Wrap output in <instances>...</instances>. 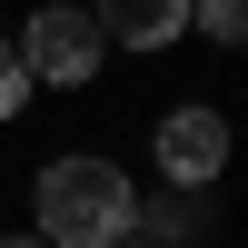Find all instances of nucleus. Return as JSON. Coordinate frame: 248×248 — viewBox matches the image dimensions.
<instances>
[{"mask_svg": "<svg viewBox=\"0 0 248 248\" xmlns=\"http://www.w3.org/2000/svg\"><path fill=\"white\" fill-rule=\"evenodd\" d=\"M30 209H40V238L50 248H119L139 229V179L119 159H99V149H70V159L40 169Z\"/></svg>", "mask_w": 248, "mask_h": 248, "instance_id": "f257e3e1", "label": "nucleus"}, {"mask_svg": "<svg viewBox=\"0 0 248 248\" xmlns=\"http://www.w3.org/2000/svg\"><path fill=\"white\" fill-rule=\"evenodd\" d=\"M20 70L40 79V90H90L99 79V60H109V40H99V20L90 10H70V0H40L30 20H20Z\"/></svg>", "mask_w": 248, "mask_h": 248, "instance_id": "f03ea898", "label": "nucleus"}, {"mask_svg": "<svg viewBox=\"0 0 248 248\" xmlns=\"http://www.w3.org/2000/svg\"><path fill=\"white\" fill-rule=\"evenodd\" d=\"M159 169H169V189H209L218 169H229V119L218 109H169L159 119Z\"/></svg>", "mask_w": 248, "mask_h": 248, "instance_id": "7ed1b4c3", "label": "nucleus"}, {"mask_svg": "<svg viewBox=\"0 0 248 248\" xmlns=\"http://www.w3.org/2000/svg\"><path fill=\"white\" fill-rule=\"evenodd\" d=\"M90 20L119 50H169V40H189V0H90Z\"/></svg>", "mask_w": 248, "mask_h": 248, "instance_id": "20e7f679", "label": "nucleus"}, {"mask_svg": "<svg viewBox=\"0 0 248 248\" xmlns=\"http://www.w3.org/2000/svg\"><path fill=\"white\" fill-rule=\"evenodd\" d=\"M139 218H149V248H189L209 229V189H169V199H139Z\"/></svg>", "mask_w": 248, "mask_h": 248, "instance_id": "39448f33", "label": "nucleus"}, {"mask_svg": "<svg viewBox=\"0 0 248 248\" xmlns=\"http://www.w3.org/2000/svg\"><path fill=\"white\" fill-rule=\"evenodd\" d=\"M189 30L229 40V50H248V0H189Z\"/></svg>", "mask_w": 248, "mask_h": 248, "instance_id": "423d86ee", "label": "nucleus"}, {"mask_svg": "<svg viewBox=\"0 0 248 248\" xmlns=\"http://www.w3.org/2000/svg\"><path fill=\"white\" fill-rule=\"evenodd\" d=\"M20 99H30V70H20V50L0 40V119H20Z\"/></svg>", "mask_w": 248, "mask_h": 248, "instance_id": "0eeeda50", "label": "nucleus"}, {"mask_svg": "<svg viewBox=\"0 0 248 248\" xmlns=\"http://www.w3.org/2000/svg\"><path fill=\"white\" fill-rule=\"evenodd\" d=\"M0 248H50V238H40V229H20V238H0Z\"/></svg>", "mask_w": 248, "mask_h": 248, "instance_id": "6e6552de", "label": "nucleus"}, {"mask_svg": "<svg viewBox=\"0 0 248 248\" xmlns=\"http://www.w3.org/2000/svg\"><path fill=\"white\" fill-rule=\"evenodd\" d=\"M119 248H149V238H119Z\"/></svg>", "mask_w": 248, "mask_h": 248, "instance_id": "1a4fd4ad", "label": "nucleus"}]
</instances>
